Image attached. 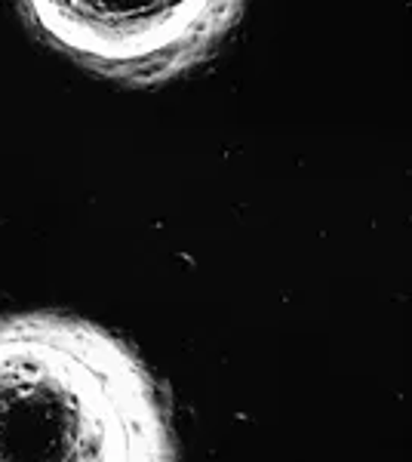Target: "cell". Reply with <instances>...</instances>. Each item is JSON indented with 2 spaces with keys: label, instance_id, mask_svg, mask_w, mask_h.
<instances>
[{
  "label": "cell",
  "instance_id": "obj_1",
  "mask_svg": "<svg viewBox=\"0 0 412 462\" xmlns=\"http://www.w3.org/2000/svg\"><path fill=\"white\" fill-rule=\"evenodd\" d=\"M176 457L160 385L126 342L80 318H0V462Z\"/></svg>",
  "mask_w": 412,
  "mask_h": 462
},
{
  "label": "cell",
  "instance_id": "obj_2",
  "mask_svg": "<svg viewBox=\"0 0 412 462\" xmlns=\"http://www.w3.org/2000/svg\"><path fill=\"white\" fill-rule=\"evenodd\" d=\"M246 0H16L28 28L105 80L157 87L215 56Z\"/></svg>",
  "mask_w": 412,
  "mask_h": 462
}]
</instances>
